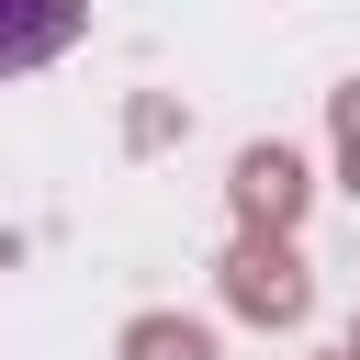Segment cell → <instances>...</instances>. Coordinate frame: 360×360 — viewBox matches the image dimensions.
I'll return each mask as SVG.
<instances>
[{
	"label": "cell",
	"mask_w": 360,
	"mask_h": 360,
	"mask_svg": "<svg viewBox=\"0 0 360 360\" xmlns=\"http://www.w3.org/2000/svg\"><path fill=\"white\" fill-rule=\"evenodd\" d=\"M68 45H79V0H0V79L45 68Z\"/></svg>",
	"instance_id": "obj_1"
}]
</instances>
